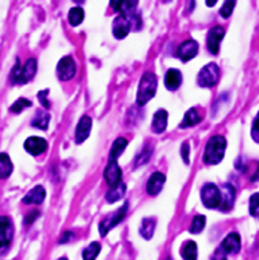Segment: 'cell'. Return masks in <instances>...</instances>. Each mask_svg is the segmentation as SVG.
<instances>
[{"instance_id": "6da1fadb", "label": "cell", "mask_w": 259, "mask_h": 260, "mask_svg": "<svg viewBox=\"0 0 259 260\" xmlns=\"http://www.w3.org/2000/svg\"><path fill=\"white\" fill-rule=\"evenodd\" d=\"M226 150V140L225 137L216 135L209 140L205 149V155H203V161L207 165H216L223 159Z\"/></svg>"}, {"instance_id": "7a4b0ae2", "label": "cell", "mask_w": 259, "mask_h": 260, "mask_svg": "<svg viewBox=\"0 0 259 260\" xmlns=\"http://www.w3.org/2000/svg\"><path fill=\"white\" fill-rule=\"evenodd\" d=\"M158 88V79L152 73H145L143 75L137 89L136 102L139 106H145L150 99H152Z\"/></svg>"}, {"instance_id": "3957f363", "label": "cell", "mask_w": 259, "mask_h": 260, "mask_svg": "<svg viewBox=\"0 0 259 260\" xmlns=\"http://www.w3.org/2000/svg\"><path fill=\"white\" fill-rule=\"evenodd\" d=\"M37 71V61L35 59L27 60V62L24 64V66L19 65L18 64L14 66V69L12 70V74H10V80H12L14 84H19V85H23V84L28 83L30 80L33 79L35 74Z\"/></svg>"}, {"instance_id": "277c9868", "label": "cell", "mask_w": 259, "mask_h": 260, "mask_svg": "<svg viewBox=\"0 0 259 260\" xmlns=\"http://www.w3.org/2000/svg\"><path fill=\"white\" fill-rule=\"evenodd\" d=\"M219 79H220V69L215 62H211L203 66L198 74L197 81H198V85L202 88H212L218 84Z\"/></svg>"}, {"instance_id": "5b68a950", "label": "cell", "mask_w": 259, "mask_h": 260, "mask_svg": "<svg viewBox=\"0 0 259 260\" xmlns=\"http://www.w3.org/2000/svg\"><path fill=\"white\" fill-rule=\"evenodd\" d=\"M201 199L207 208H218L221 206V190L212 183L203 186L201 190Z\"/></svg>"}, {"instance_id": "8992f818", "label": "cell", "mask_w": 259, "mask_h": 260, "mask_svg": "<svg viewBox=\"0 0 259 260\" xmlns=\"http://www.w3.org/2000/svg\"><path fill=\"white\" fill-rule=\"evenodd\" d=\"M127 208H128V204L125 203L116 213H113L112 216L108 217V219H105L101 222V225H99V232H101L102 236H106L111 228H113L114 226L118 225L119 222L125 219L126 213H127Z\"/></svg>"}, {"instance_id": "52a82bcc", "label": "cell", "mask_w": 259, "mask_h": 260, "mask_svg": "<svg viewBox=\"0 0 259 260\" xmlns=\"http://www.w3.org/2000/svg\"><path fill=\"white\" fill-rule=\"evenodd\" d=\"M75 74H76V65H75L73 57L65 56L60 60L59 65H57V76L60 79L68 81V80L73 79Z\"/></svg>"}, {"instance_id": "ba28073f", "label": "cell", "mask_w": 259, "mask_h": 260, "mask_svg": "<svg viewBox=\"0 0 259 260\" xmlns=\"http://www.w3.org/2000/svg\"><path fill=\"white\" fill-rule=\"evenodd\" d=\"M14 234L12 220L5 216L0 217V249H5L9 246Z\"/></svg>"}, {"instance_id": "9c48e42d", "label": "cell", "mask_w": 259, "mask_h": 260, "mask_svg": "<svg viewBox=\"0 0 259 260\" xmlns=\"http://www.w3.org/2000/svg\"><path fill=\"white\" fill-rule=\"evenodd\" d=\"M105 179L107 182L110 189L122 183V170L118 166L117 161H110L105 170Z\"/></svg>"}, {"instance_id": "30bf717a", "label": "cell", "mask_w": 259, "mask_h": 260, "mask_svg": "<svg viewBox=\"0 0 259 260\" xmlns=\"http://www.w3.org/2000/svg\"><path fill=\"white\" fill-rule=\"evenodd\" d=\"M225 36V30L221 26H215L210 30L209 36H207V48L211 53L216 55L220 50L221 39Z\"/></svg>"}, {"instance_id": "8fae6325", "label": "cell", "mask_w": 259, "mask_h": 260, "mask_svg": "<svg viewBox=\"0 0 259 260\" xmlns=\"http://www.w3.org/2000/svg\"><path fill=\"white\" fill-rule=\"evenodd\" d=\"M197 52H198V43L196 41H193V39H187L183 43H181V46L178 47V51H177L179 59L185 62L193 59L197 55Z\"/></svg>"}, {"instance_id": "7c38bea8", "label": "cell", "mask_w": 259, "mask_h": 260, "mask_svg": "<svg viewBox=\"0 0 259 260\" xmlns=\"http://www.w3.org/2000/svg\"><path fill=\"white\" fill-rule=\"evenodd\" d=\"M130 30H131V21L126 15L119 14L113 21V35L116 38H125L130 33Z\"/></svg>"}, {"instance_id": "4fadbf2b", "label": "cell", "mask_w": 259, "mask_h": 260, "mask_svg": "<svg viewBox=\"0 0 259 260\" xmlns=\"http://www.w3.org/2000/svg\"><path fill=\"white\" fill-rule=\"evenodd\" d=\"M24 149L31 155L37 156V155H41L42 152H45L47 150V142L45 139H41V137H30L24 142Z\"/></svg>"}, {"instance_id": "5bb4252c", "label": "cell", "mask_w": 259, "mask_h": 260, "mask_svg": "<svg viewBox=\"0 0 259 260\" xmlns=\"http://www.w3.org/2000/svg\"><path fill=\"white\" fill-rule=\"evenodd\" d=\"M90 130H92V118L88 115H83L76 126V131H75V141L76 144H81L85 141L90 135Z\"/></svg>"}, {"instance_id": "9a60e30c", "label": "cell", "mask_w": 259, "mask_h": 260, "mask_svg": "<svg viewBox=\"0 0 259 260\" xmlns=\"http://www.w3.org/2000/svg\"><path fill=\"white\" fill-rule=\"evenodd\" d=\"M220 246L226 254H236V253L240 252L241 248L240 236L236 232H231V234H229L223 239L222 244Z\"/></svg>"}, {"instance_id": "2e32d148", "label": "cell", "mask_w": 259, "mask_h": 260, "mask_svg": "<svg viewBox=\"0 0 259 260\" xmlns=\"http://www.w3.org/2000/svg\"><path fill=\"white\" fill-rule=\"evenodd\" d=\"M164 183H165V175L158 172L154 173L148 181V184H146V192L149 193L150 195H156L163 189Z\"/></svg>"}, {"instance_id": "e0dca14e", "label": "cell", "mask_w": 259, "mask_h": 260, "mask_svg": "<svg viewBox=\"0 0 259 260\" xmlns=\"http://www.w3.org/2000/svg\"><path fill=\"white\" fill-rule=\"evenodd\" d=\"M235 199V189L230 184H223L221 189V206L220 208L223 211H229L234 204Z\"/></svg>"}, {"instance_id": "ac0fdd59", "label": "cell", "mask_w": 259, "mask_h": 260, "mask_svg": "<svg viewBox=\"0 0 259 260\" xmlns=\"http://www.w3.org/2000/svg\"><path fill=\"white\" fill-rule=\"evenodd\" d=\"M46 198V190L42 186H36L24 195L23 203L26 204H41Z\"/></svg>"}, {"instance_id": "d6986e66", "label": "cell", "mask_w": 259, "mask_h": 260, "mask_svg": "<svg viewBox=\"0 0 259 260\" xmlns=\"http://www.w3.org/2000/svg\"><path fill=\"white\" fill-rule=\"evenodd\" d=\"M111 6L116 10V12L121 13V15H126L130 17V14H132V12L135 10V8L137 6V1H130V0H112L111 1Z\"/></svg>"}, {"instance_id": "ffe728a7", "label": "cell", "mask_w": 259, "mask_h": 260, "mask_svg": "<svg viewBox=\"0 0 259 260\" xmlns=\"http://www.w3.org/2000/svg\"><path fill=\"white\" fill-rule=\"evenodd\" d=\"M168 124V112L165 110H159L155 113L154 119H152L151 128L155 133H161L165 131Z\"/></svg>"}, {"instance_id": "44dd1931", "label": "cell", "mask_w": 259, "mask_h": 260, "mask_svg": "<svg viewBox=\"0 0 259 260\" xmlns=\"http://www.w3.org/2000/svg\"><path fill=\"white\" fill-rule=\"evenodd\" d=\"M182 84V73L177 69H170L165 75V86L169 90H177Z\"/></svg>"}, {"instance_id": "7402d4cb", "label": "cell", "mask_w": 259, "mask_h": 260, "mask_svg": "<svg viewBox=\"0 0 259 260\" xmlns=\"http://www.w3.org/2000/svg\"><path fill=\"white\" fill-rule=\"evenodd\" d=\"M126 146H127V140L123 139V137H118V139L113 142L112 149H111L110 161H117V159L121 156V154L123 152Z\"/></svg>"}, {"instance_id": "603a6c76", "label": "cell", "mask_w": 259, "mask_h": 260, "mask_svg": "<svg viewBox=\"0 0 259 260\" xmlns=\"http://www.w3.org/2000/svg\"><path fill=\"white\" fill-rule=\"evenodd\" d=\"M201 115L198 114L196 108H191L189 111H187V113L185 114V118H183L182 123H181V127L187 128L192 127V126H196L197 123L201 122Z\"/></svg>"}, {"instance_id": "cb8c5ba5", "label": "cell", "mask_w": 259, "mask_h": 260, "mask_svg": "<svg viewBox=\"0 0 259 260\" xmlns=\"http://www.w3.org/2000/svg\"><path fill=\"white\" fill-rule=\"evenodd\" d=\"M155 225H156L155 219H144L143 222H141V226H140L141 236L146 240L151 239L152 235H154Z\"/></svg>"}, {"instance_id": "d4e9b609", "label": "cell", "mask_w": 259, "mask_h": 260, "mask_svg": "<svg viewBox=\"0 0 259 260\" xmlns=\"http://www.w3.org/2000/svg\"><path fill=\"white\" fill-rule=\"evenodd\" d=\"M13 172V164L6 154H0V179H6Z\"/></svg>"}, {"instance_id": "484cf974", "label": "cell", "mask_w": 259, "mask_h": 260, "mask_svg": "<svg viewBox=\"0 0 259 260\" xmlns=\"http://www.w3.org/2000/svg\"><path fill=\"white\" fill-rule=\"evenodd\" d=\"M48 123H50V114L43 111H39L37 112V114L35 115V118L32 119V126L39 130H46L48 127Z\"/></svg>"}, {"instance_id": "4316f807", "label": "cell", "mask_w": 259, "mask_h": 260, "mask_svg": "<svg viewBox=\"0 0 259 260\" xmlns=\"http://www.w3.org/2000/svg\"><path fill=\"white\" fill-rule=\"evenodd\" d=\"M185 260H197V245L194 241H187L181 250Z\"/></svg>"}, {"instance_id": "83f0119b", "label": "cell", "mask_w": 259, "mask_h": 260, "mask_svg": "<svg viewBox=\"0 0 259 260\" xmlns=\"http://www.w3.org/2000/svg\"><path fill=\"white\" fill-rule=\"evenodd\" d=\"M125 192H126V186L123 183H121L119 186L110 189V192L107 193V201L110 202V203H114L116 201L122 198L123 195H125Z\"/></svg>"}, {"instance_id": "f1b7e54d", "label": "cell", "mask_w": 259, "mask_h": 260, "mask_svg": "<svg viewBox=\"0 0 259 260\" xmlns=\"http://www.w3.org/2000/svg\"><path fill=\"white\" fill-rule=\"evenodd\" d=\"M101 253V245L98 243H92L89 246H86L83 252L84 260H96Z\"/></svg>"}, {"instance_id": "f546056e", "label": "cell", "mask_w": 259, "mask_h": 260, "mask_svg": "<svg viewBox=\"0 0 259 260\" xmlns=\"http://www.w3.org/2000/svg\"><path fill=\"white\" fill-rule=\"evenodd\" d=\"M84 19V10L79 6L70 9L69 12V22L72 26H79Z\"/></svg>"}, {"instance_id": "4dcf8cb0", "label": "cell", "mask_w": 259, "mask_h": 260, "mask_svg": "<svg viewBox=\"0 0 259 260\" xmlns=\"http://www.w3.org/2000/svg\"><path fill=\"white\" fill-rule=\"evenodd\" d=\"M206 225V217L203 215H197L193 219L191 223V227H189V232L191 234H200L201 231L205 228Z\"/></svg>"}, {"instance_id": "1f68e13d", "label": "cell", "mask_w": 259, "mask_h": 260, "mask_svg": "<svg viewBox=\"0 0 259 260\" xmlns=\"http://www.w3.org/2000/svg\"><path fill=\"white\" fill-rule=\"evenodd\" d=\"M31 106H32L31 101L26 99V98H19L18 101H15L13 106L10 107V111L14 113H21L24 108H30Z\"/></svg>"}, {"instance_id": "d6a6232c", "label": "cell", "mask_w": 259, "mask_h": 260, "mask_svg": "<svg viewBox=\"0 0 259 260\" xmlns=\"http://www.w3.org/2000/svg\"><path fill=\"white\" fill-rule=\"evenodd\" d=\"M234 6H235V1H225V4L220 9L221 17L229 18L231 15L232 10H234Z\"/></svg>"}, {"instance_id": "836d02e7", "label": "cell", "mask_w": 259, "mask_h": 260, "mask_svg": "<svg viewBox=\"0 0 259 260\" xmlns=\"http://www.w3.org/2000/svg\"><path fill=\"white\" fill-rule=\"evenodd\" d=\"M259 210V193H256L250 197L249 201V212L250 215H257V211Z\"/></svg>"}, {"instance_id": "e575fe53", "label": "cell", "mask_w": 259, "mask_h": 260, "mask_svg": "<svg viewBox=\"0 0 259 260\" xmlns=\"http://www.w3.org/2000/svg\"><path fill=\"white\" fill-rule=\"evenodd\" d=\"M252 137L257 144H259V113L257 114V118L253 122V127H252Z\"/></svg>"}, {"instance_id": "d590c367", "label": "cell", "mask_w": 259, "mask_h": 260, "mask_svg": "<svg viewBox=\"0 0 259 260\" xmlns=\"http://www.w3.org/2000/svg\"><path fill=\"white\" fill-rule=\"evenodd\" d=\"M151 152H150V150L149 149H145V150L143 151V152H141V155L139 157H137V160H136V165L139 166V165H143V164H145L146 161H148V160L150 159V156H151Z\"/></svg>"}, {"instance_id": "8d00e7d4", "label": "cell", "mask_w": 259, "mask_h": 260, "mask_svg": "<svg viewBox=\"0 0 259 260\" xmlns=\"http://www.w3.org/2000/svg\"><path fill=\"white\" fill-rule=\"evenodd\" d=\"M38 216H39L38 211H32V212H30L27 216H26V219H24V223H26V225H31V223H33V222L36 221Z\"/></svg>"}, {"instance_id": "74e56055", "label": "cell", "mask_w": 259, "mask_h": 260, "mask_svg": "<svg viewBox=\"0 0 259 260\" xmlns=\"http://www.w3.org/2000/svg\"><path fill=\"white\" fill-rule=\"evenodd\" d=\"M212 260H227L226 253L223 252L221 246L215 250L214 255H212Z\"/></svg>"}, {"instance_id": "f35d334b", "label": "cell", "mask_w": 259, "mask_h": 260, "mask_svg": "<svg viewBox=\"0 0 259 260\" xmlns=\"http://www.w3.org/2000/svg\"><path fill=\"white\" fill-rule=\"evenodd\" d=\"M181 155H182V157H183V160H185V164L189 163V145H188L187 142L183 144L182 149H181Z\"/></svg>"}, {"instance_id": "ab89813d", "label": "cell", "mask_w": 259, "mask_h": 260, "mask_svg": "<svg viewBox=\"0 0 259 260\" xmlns=\"http://www.w3.org/2000/svg\"><path fill=\"white\" fill-rule=\"evenodd\" d=\"M47 93H48V90H43V92H39L38 93L39 101H41V103L43 104V106H45L46 108H48V107H50V103H48V101H46V97H47Z\"/></svg>"}, {"instance_id": "60d3db41", "label": "cell", "mask_w": 259, "mask_h": 260, "mask_svg": "<svg viewBox=\"0 0 259 260\" xmlns=\"http://www.w3.org/2000/svg\"><path fill=\"white\" fill-rule=\"evenodd\" d=\"M73 237H74V234H73V232H65V234L61 236V239H60V243L63 244V243H66V241H70Z\"/></svg>"}, {"instance_id": "b9f144b4", "label": "cell", "mask_w": 259, "mask_h": 260, "mask_svg": "<svg viewBox=\"0 0 259 260\" xmlns=\"http://www.w3.org/2000/svg\"><path fill=\"white\" fill-rule=\"evenodd\" d=\"M206 3H207L209 6H214L215 4H216V0H214V1H206Z\"/></svg>"}, {"instance_id": "7bdbcfd3", "label": "cell", "mask_w": 259, "mask_h": 260, "mask_svg": "<svg viewBox=\"0 0 259 260\" xmlns=\"http://www.w3.org/2000/svg\"><path fill=\"white\" fill-rule=\"evenodd\" d=\"M59 260H68V259H66V258H61V259H59Z\"/></svg>"}]
</instances>
